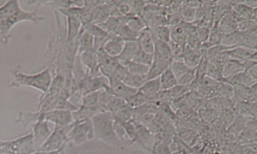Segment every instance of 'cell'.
Here are the masks:
<instances>
[{
    "mask_svg": "<svg viewBox=\"0 0 257 154\" xmlns=\"http://www.w3.org/2000/svg\"><path fill=\"white\" fill-rule=\"evenodd\" d=\"M29 5L35 4L33 10L26 11L21 6L19 1H6L0 6V33L3 35H11L12 28L17 24L29 21L35 24L45 20L44 16L38 13L41 5L38 1H29Z\"/></svg>",
    "mask_w": 257,
    "mask_h": 154,
    "instance_id": "obj_1",
    "label": "cell"
},
{
    "mask_svg": "<svg viewBox=\"0 0 257 154\" xmlns=\"http://www.w3.org/2000/svg\"><path fill=\"white\" fill-rule=\"evenodd\" d=\"M8 72L13 78L8 85L9 88L30 87L44 94L49 90L52 80L51 71L48 67L35 73H27L22 70L21 65L17 64L9 69Z\"/></svg>",
    "mask_w": 257,
    "mask_h": 154,
    "instance_id": "obj_2",
    "label": "cell"
},
{
    "mask_svg": "<svg viewBox=\"0 0 257 154\" xmlns=\"http://www.w3.org/2000/svg\"><path fill=\"white\" fill-rule=\"evenodd\" d=\"M35 151L32 132L11 140H0V154H31Z\"/></svg>",
    "mask_w": 257,
    "mask_h": 154,
    "instance_id": "obj_3",
    "label": "cell"
},
{
    "mask_svg": "<svg viewBox=\"0 0 257 154\" xmlns=\"http://www.w3.org/2000/svg\"><path fill=\"white\" fill-rule=\"evenodd\" d=\"M107 84H109L108 79L102 75L92 76L86 73L78 84V87L81 90L82 94L86 95L103 89Z\"/></svg>",
    "mask_w": 257,
    "mask_h": 154,
    "instance_id": "obj_4",
    "label": "cell"
},
{
    "mask_svg": "<svg viewBox=\"0 0 257 154\" xmlns=\"http://www.w3.org/2000/svg\"><path fill=\"white\" fill-rule=\"evenodd\" d=\"M192 26V23L183 21L178 24L169 26L171 31V40L185 46Z\"/></svg>",
    "mask_w": 257,
    "mask_h": 154,
    "instance_id": "obj_5",
    "label": "cell"
},
{
    "mask_svg": "<svg viewBox=\"0 0 257 154\" xmlns=\"http://www.w3.org/2000/svg\"><path fill=\"white\" fill-rule=\"evenodd\" d=\"M125 41L115 34H110L104 42L103 48L108 55L116 57L121 52Z\"/></svg>",
    "mask_w": 257,
    "mask_h": 154,
    "instance_id": "obj_6",
    "label": "cell"
},
{
    "mask_svg": "<svg viewBox=\"0 0 257 154\" xmlns=\"http://www.w3.org/2000/svg\"><path fill=\"white\" fill-rule=\"evenodd\" d=\"M229 57L245 62L256 61V49L243 46H236L228 50Z\"/></svg>",
    "mask_w": 257,
    "mask_h": 154,
    "instance_id": "obj_7",
    "label": "cell"
},
{
    "mask_svg": "<svg viewBox=\"0 0 257 154\" xmlns=\"http://www.w3.org/2000/svg\"><path fill=\"white\" fill-rule=\"evenodd\" d=\"M205 50L195 49L186 45L182 59L190 68H195L200 62Z\"/></svg>",
    "mask_w": 257,
    "mask_h": 154,
    "instance_id": "obj_8",
    "label": "cell"
},
{
    "mask_svg": "<svg viewBox=\"0 0 257 154\" xmlns=\"http://www.w3.org/2000/svg\"><path fill=\"white\" fill-rule=\"evenodd\" d=\"M246 62L229 57L223 66L222 73L224 80L245 71Z\"/></svg>",
    "mask_w": 257,
    "mask_h": 154,
    "instance_id": "obj_9",
    "label": "cell"
},
{
    "mask_svg": "<svg viewBox=\"0 0 257 154\" xmlns=\"http://www.w3.org/2000/svg\"><path fill=\"white\" fill-rule=\"evenodd\" d=\"M139 47L138 41L125 42L121 52L116 57L118 62L126 66L127 63L133 61Z\"/></svg>",
    "mask_w": 257,
    "mask_h": 154,
    "instance_id": "obj_10",
    "label": "cell"
},
{
    "mask_svg": "<svg viewBox=\"0 0 257 154\" xmlns=\"http://www.w3.org/2000/svg\"><path fill=\"white\" fill-rule=\"evenodd\" d=\"M66 39L67 42L74 41L82 28V24L80 19L76 17H66Z\"/></svg>",
    "mask_w": 257,
    "mask_h": 154,
    "instance_id": "obj_11",
    "label": "cell"
},
{
    "mask_svg": "<svg viewBox=\"0 0 257 154\" xmlns=\"http://www.w3.org/2000/svg\"><path fill=\"white\" fill-rule=\"evenodd\" d=\"M109 85L112 89L114 95L130 97L135 94L138 89L129 87L122 81L112 78L108 79Z\"/></svg>",
    "mask_w": 257,
    "mask_h": 154,
    "instance_id": "obj_12",
    "label": "cell"
},
{
    "mask_svg": "<svg viewBox=\"0 0 257 154\" xmlns=\"http://www.w3.org/2000/svg\"><path fill=\"white\" fill-rule=\"evenodd\" d=\"M78 42L77 54L93 48L94 44V37L83 27L77 37Z\"/></svg>",
    "mask_w": 257,
    "mask_h": 154,
    "instance_id": "obj_13",
    "label": "cell"
},
{
    "mask_svg": "<svg viewBox=\"0 0 257 154\" xmlns=\"http://www.w3.org/2000/svg\"><path fill=\"white\" fill-rule=\"evenodd\" d=\"M152 36L154 42V59L172 60L168 43L157 39L153 35Z\"/></svg>",
    "mask_w": 257,
    "mask_h": 154,
    "instance_id": "obj_14",
    "label": "cell"
},
{
    "mask_svg": "<svg viewBox=\"0 0 257 154\" xmlns=\"http://www.w3.org/2000/svg\"><path fill=\"white\" fill-rule=\"evenodd\" d=\"M32 129L34 145L36 151H38L47 135L46 126L43 121H39L32 124Z\"/></svg>",
    "mask_w": 257,
    "mask_h": 154,
    "instance_id": "obj_15",
    "label": "cell"
},
{
    "mask_svg": "<svg viewBox=\"0 0 257 154\" xmlns=\"http://www.w3.org/2000/svg\"><path fill=\"white\" fill-rule=\"evenodd\" d=\"M172 60L153 59L146 74L147 81L159 77L169 67Z\"/></svg>",
    "mask_w": 257,
    "mask_h": 154,
    "instance_id": "obj_16",
    "label": "cell"
},
{
    "mask_svg": "<svg viewBox=\"0 0 257 154\" xmlns=\"http://www.w3.org/2000/svg\"><path fill=\"white\" fill-rule=\"evenodd\" d=\"M140 47L145 52L153 54L154 51V42L152 35L148 28L140 32L138 40Z\"/></svg>",
    "mask_w": 257,
    "mask_h": 154,
    "instance_id": "obj_17",
    "label": "cell"
},
{
    "mask_svg": "<svg viewBox=\"0 0 257 154\" xmlns=\"http://www.w3.org/2000/svg\"><path fill=\"white\" fill-rule=\"evenodd\" d=\"M139 90L146 97L158 95L161 91L160 77L147 80Z\"/></svg>",
    "mask_w": 257,
    "mask_h": 154,
    "instance_id": "obj_18",
    "label": "cell"
},
{
    "mask_svg": "<svg viewBox=\"0 0 257 154\" xmlns=\"http://www.w3.org/2000/svg\"><path fill=\"white\" fill-rule=\"evenodd\" d=\"M161 90L168 91L177 85V80L170 66L159 76Z\"/></svg>",
    "mask_w": 257,
    "mask_h": 154,
    "instance_id": "obj_19",
    "label": "cell"
},
{
    "mask_svg": "<svg viewBox=\"0 0 257 154\" xmlns=\"http://www.w3.org/2000/svg\"><path fill=\"white\" fill-rule=\"evenodd\" d=\"M124 22V17L110 16L104 22L99 24L108 34H115L119 26Z\"/></svg>",
    "mask_w": 257,
    "mask_h": 154,
    "instance_id": "obj_20",
    "label": "cell"
},
{
    "mask_svg": "<svg viewBox=\"0 0 257 154\" xmlns=\"http://www.w3.org/2000/svg\"><path fill=\"white\" fill-rule=\"evenodd\" d=\"M140 33L132 30L123 22L119 26L115 34L121 38L125 42L137 41Z\"/></svg>",
    "mask_w": 257,
    "mask_h": 154,
    "instance_id": "obj_21",
    "label": "cell"
},
{
    "mask_svg": "<svg viewBox=\"0 0 257 154\" xmlns=\"http://www.w3.org/2000/svg\"><path fill=\"white\" fill-rule=\"evenodd\" d=\"M124 22L130 28L137 32H140L147 28L143 19L134 13L124 17Z\"/></svg>",
    "mask_w": 257,
    "mask_h": 154,
    "instance_id": "obj_22",
    "label": "cell"
},
{
    "mask_svg": "<svg viewBox=\"0 0 257 154\" xmlns=\"http://www.w3.org/2000/svg\"><path fill=\"white\" fill-rule=\"evenodd\" d=\"M149 29L152 34L157 39L167 43L171 40V31L168 25L158 26Z\"/></svg>",
    "mask_w": 257,
    "mask_h": 154,
    "instance_id": "obj_23",
    "label": "cell"
},
{
    "mask_svg": "<svg viewBox=\"0 0 257 154\" xmlns=\"http://www.w3.org/2000/svg\"><path fill=\"white\" fill-rule=\"evenodd\" d=\"M72 73L77 85L86 75V69L82 64L78 54L76 55L74 59L72 68Z\"/></svg>",
    "mask_w": 257,
    "mask_h": 154,
    "instance_id": "obj_24",
    "label": "cell"
},
{
    "mask_svg": "<svg viewBox=\"0 0 257 154\" xmlns=\"http://www.w3.org/2000/svg\"><path fill=\"white\" fill-rule=\"evenodd\" d=\"M146 81V75L136 74L128 72L122 82L129 87L139 90Z\"/></svg>",
    "mask_w": 257,
    "mask_h": 154,
    "instance_id": "obj_25",
    "label": "cell"
},
{
    "mask_svg": "<svg viewBox=\"0 0 257 154\" xmlns=\"http://www.w3.org/2000/svg\"><path fill=\"white\" fill-rule=\"evenodd\" d=\"M85 30L90 33L95 39L105 40L110 34H108L100 26L92 23L82 26Z\"/></svg>",
    "mask_w": 257,
    "mask_h": 154,
    "instance_id": "obj_26",
    "label": "cell"
},
{
    "mask_svg": "<svg viewBox=\"0 0 257 154\" xmlns=\"http://www.w3.org/2000/svg\"><path fill=\"white\" fill-rule=\"evenodd\" d=\"M222 70L221 68L208 60L205 75L218 82H223L225 80L222 76Z\"/></svg>",
    "mask_w": 257,
    "mask_h": 154,
    "instance_id": "obj_27",
    "label": "cell"
},
{
    "mask_svg": "<svg viewBox=\"0 0 257 154\" xmlns=\"http://www.w3.org/2000/svg\"><path fill=\"white\" fill-rule=\"evenodd\" d=\"M170 68L177 80L190 68L182 59L172 60Z\"/></svg>",
    "mask_w": 257,
    "mask_h": 154,
    "instance_id": "obj_28",
    "label": "cell"
},
{
    "mask_svg": "<svg viewBox=\"0 0 257 154\" xmlns=\"http://www.w3.org/2000/svg\"><path fill=\"white\" fill-rule=\"evenodd\" d=\"M197 9L187 5L182 1L180 14L183 21L192 23L195 19Z\"/></svg>",
    "mask_w": 257,
    "mask_h": 154,
    "instance_id": "obj_29",
    "label": "cell"
},
{
    "mask_svg": "<svg viewBox=\"0 0 257 154\" xmlns=\"http://www.w3.org/2000/svg\"><path fill=\"white\" fill-rule=\"evenodd\" d=\"M196 78V67L190 68L177 79V84L181 86H190Z\"/></svg>",
    "mask_w": 257,
    "mask_h": 154,
    "instance_id": "obj_30",
    "label": "cell"
},
{
    "mask_svg": "<svg viewBox=\"0 0 257 154\" xmlns=\"http://www.w3.org/2000/svg\"><path fill=\"white\" fill-rule=\"evenodd\" d=\"M153 59V54L145 52L139 46L133 61L150 66Z\"/></svg>",
    "mask_w": 257,
    "mask_h": 154,
    "instance_id": "obj_31",
    "label": "cell"
},
{
    "mask_svg": "<svg viewBox=\"0 0 257 154\" xmlns=\"http://www.w3.org/2000/svg\"><path fill=\"white\" fill-rule=\"evenodd\" d=\"M128 72L131 73L146 75L149 66L132 61L127 63L126 65Z\"/></svg>",
    "mask_w": 257,
    "mask_h": 154,
    "instance_id": "obj_32",
    "label": "cell"
},
{
    "mask_svg": "<svg viewBox=\"0 0 257 154\" xmlns=\"http://www.w3.org/2000/svg\"><path fill=\"white\" fill-rule=\"evenodd\" d=\"M168 44L171 54L172 60L182 59V55L186 45H182L172 40L170 41Z\"/></svg>",
    "mask_w": 257,
    "mask_h": 154,
    "instance_id": "obj_33",
    "label": "cell"
},
{
    "mask_svg": "<svg viewBox=\"0 0 257 154\" xmlns=\"http://www.w3.org/2000/svg\"><path fill=\"white\" fill-rule=\"evenodd\" d=\"M228 50H229L223 51L216 54L208 60L222 69L223 66L229 58Z\"/></svg>",
    "mask_w": 257,
    "mask_h": 154,
    "instance_id": "obj_34",
    "label": "cell"
},
{
    "mask_svg": "<svg viewBox=\"0 0 257 154\" xmlns=\"http://www.w3.org/2000/svg\"><path fill=\"white\" fill-rule=\"evenodd\" d=\"M127 73L128 70L126 66L118 63L114 70L112 76L110 78H114L119 81H123Z\"/></svg>",
    "mask_w": 257,
    "mask_h": 154,
    "instance_id": "obj_35",
    "label": "cell"
},
{
    "mask_svg": "<svg viewBox=\"0 0 257 154\" xmlns=\"http://www.w3.org/2000/svg\"><path fill=\"white\" fill-rule=\"evenodd\" d=\"M11 38L12 35L6 36L0 33V47L7 45L9 43Z\"/></svg>",
    "mask_w": 257,
    "mask_h": 154,
    "instance_id": "obj_36",
    "label": "cell"
},
{
    "mask_svg": "<svg viewBox=\"0 0 257 154\" xmlns=\"http://www.w3.org/2000/svg\"><path fill=\"white\" fill-rule=\"evenodd\" d=\"M244 71L247 72L248 74L251 75L252 77L256 79V76H257L256 64H255L254 65H252L251 66H250L249 68H248L247 69H246Z\"/></svg>",
    "mask_w": 257,
    "mask_h": 154,
    "instance_id": "obj_37",
    "label": "cell"
},
{
    "mask_svg": "<svg viewBox=\"0 0 257 154\" xmlns=\"http://www.w3.org/2000/svg\"><path fill=\"white\" fill-rule=\"evenodd\" d=\"M243 3L251 9H256V1H244Z\"/></svg>",
    "mask_w": 257,
    "mask_h": 154,
    "instance_id": "obj_38",
    "label": "cell"
}]
</instances>
